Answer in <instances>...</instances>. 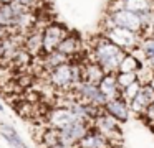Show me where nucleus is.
<instances>
[{"mask_svg": "<svg viewBox=\"0 0 154 148\" xmlns=\"http://www.w3.org/2000/svg\"><path fill=\"white\" fill-rule=\"evenodd\" d=\"M141 86H143L141 82L134 81L133 84H129L126 89H123V91H121V95H119V97L123 99V100L126 102V104H129V102H131V100H133V99L137 95V92H139Z\"/></svg>", "mask_w": 154, "mask_h": 148, "instance_id": "nucleus-19", "label": "nucleus"}, {"mask_svg": "<svg viewBox=\"0 0 154 148\" xmlns=\"http://www.w3.org/2000/svg\"><path fill=\"white\" fill-rule=\"evenodd\" d=\"M152 125H154V123H152Z\"/></svg>", "mask_w": 154, "mask_h": 148, "instance_id": "nucleus-30", "label": "nucleus"}, {"mask_svg": "<svg viewBox=\"0 0 154 148\" xmlns=\"http://www.w3.org/2000/svg\"><path fill=\"white\" fill-rule=\"evenodd\" d=\"M98 89H100V92L106 97V100L118 99L121 95V91L116 84V74H104L103 79L98 82Z\"/></svg>", "mask_w": 154, "mask_h": 148, "instance_id": "nucleus-14", "label": "nucleus"}, {"mask_svg": "<svg viewBox=\"0 0 154 148\" xmlns=\"http://www.w3.org/2000/svg\"><path fill=\"white\" fill-rule=\"evenodd\" d=\"M70 61V58H66L65 54H61V53H58L57 49L51 53H48V54H45V59H43V66L47 71H50V69L57 68V66L60 64H65V62Z\"/></svg>", "mask_w": 154, "mask_h": 148, "instance_id": "nucleus-18", "label": "nucleus"}, {"mask_svg": "<svg viewBox=\"0 0 154 148\" xmlns=\"http://www.w3.org/2000/svg\"><path fill=\"white\" fill-rule=\"evenodd\" d=\"M154 35V10L151 13V20H149V25L143 30V35L141 36H152Z\"/></svg>", "mask_w": 154, "mask_h": 148, "instance_id": "nucleus-21", "label": "nucleus"}, {"mask_svg": "<svg viewBox=\"0 0 154 148\" xmlns=\"http://www.w3.org/2000/svg\"><path fill=\"white\" fill-rule=\"evenodd\" d=\"M103 110L106 112L108 115H111L114 120H118L119 123L128 122V118H129V112H131V110H129V105H128L121 97L108 100L106 104H104Z\"/></svg>", "mask_w": 154, "mask_h": 148, "instance_id": "nucleus-10", "label": "nucleus"}, {"mask_svg": "<svg viewBox=\"0 0 154 148\" xmlns=\"http://www.w3.org/2000/svg\"><path fill=\"white\" fill-rule=\"evenodd\" d=\"M109 2H114V0H109Z\"/></svg>", "mask_w": 154, "mask_h": 148, "instance_id": "nucleus-27", "label": "nucleus"}, {"mask_svg": "<svg viewBox=\"0 0 154 148\" xmlns=\"http://www.w3.org/2000/svg\"><path fill=\"white\" fill-rule=\"evenodd\" d=\"M104 23H106V28L118 26V28L129 30V31L136 33V35H143V22H141V16L137 13H133L129 10H126V8L109 12L108 16L104 18Z\"/></svg>", "mask_w": 154, "mask_h": 148, "instance_id": "nucleus-3", "label": "nucleus"}, {"mask_svg": "<svg viewBox=\"0 0 154 148\" xmlns=\"http://www.w3.org/2000/svg\"><path fill=\"white\" fill-rule=\"evenodd\" d=\"M113 148H124V147H121V145H116V147H113Z\"/></svg>", "mask_w": 154, "mask_h": 148, "instance_id": "nucleus-26", "label": "nucleus"}, {"mask_svg": "<svg viewBox=\"0 0 154 148\" xmlns=\"http://www.w3.org/2000/svg\"><path fill=\"white\" fill-rule=\"evenodd\" d=\"M143 66V62L133 54V53H126L124 58L121 59L119 66H118V72H137Z\"/></svg>", "mask_w": 154, "mask_h": 148, "instance_id": "nucleus-17", "label": "nucleus"}, {"mask_svg": "<svg viewBox=\"0 0 154 148\" xmlns=\"http://www.w3.org/2000/svg\"><path fill=\"white\" fill-rule=\"evenodd\" d=\"M103 36L126 53H129L134 48H137V45L141 41V35H136V33L129 31V30H124V28H118V26L106 28Z\"/></svg>", "mask_w": 154, "mask_h": 148, "instance_id": "nucleus-5", "label": "nucleus"}, {"mask_svg": "<svg viewBox=\"0 0 154 148\" xmlns=\"http://www.w3.org/2000/svg\"><path fill=\"white\" fill-rule=\"evenodd\" d=\"M0 112H5V109H4V105L0 104Z\"/></svg>", "mask_w": 154, "mask_h": 148, "instance_id": "nucleus-25", "label": "nucleus"}, {"mask_svg": "<svg viewBox=\"0 0 154 148\" xmlns=\"http://www.w3.org/2000/svg\"><path fill=\"white\" fill-rule=\"evenodd\" d=\"M76 148H113L108 138H104L100 132H96L93 127L86 132L83 138L78 141Z\"/></svg>", "mask_w": 154, "mask_h": 148, "instance_id": "nucleus-11", "label": "nucleus"}, {"mask_svg": "<svg viewBox=\"0 0 154 148\" xmlns=\"http://www.w3.org/2000/svg\"><path fill=\"white\" fill-rule=\"evenodd\" d=\"M45 120H47V127L55 128V130H61V128H65L66 125H70L71 122L76 120V118L73 117V114H71L68 109L53 107V109H50V110L47 112Z\"/></svg>", "mask_w": 154, "mask_h": 148, "instance_id": "nucleus-8", "label": "nucleus"}, {"mask_svg": "<svg viewBox=\"0 0 154 148\" xmlns=\"http://www.w3.org/2000/svg\"><path fill=\"white\" fill-rule=\"evenodd\" d=\"M152 3H154V0H152Z\"/></svg>", "mask_w": 154, "mask_h": 148, "instance_id": "nucleus-28", "label": "nucleus"}, {"mask_svg": "<svg viewBox=\"0 0 154 148\" xmlns=\"http://www.w3.org/2000/svg\"><path fill=\"white\" fill-rule=\"evenodd\" d=\"M15 2L22 3V5L25 7V8L32 10V8H35V7H38V5H40V3H42V0H15Z\"/></svg>", "mask_w": 154, "mask_h": 148, "instance_id": "nucleus-22", "label": "nucleus"}, {"mask_svg": "<svg viewBox=\"0 0 154 148\" xmlns=\"http://www.w3.org/2000/svg\"><path fill=\"white\" fill-rule=\"evenodd\" d=\"M80 49H81L80 36L68 33V35L60 41V45H58L57 51H58V53H61V54H65L66 58H70V59H71V58H75V56H76L78 53H80Z\"/></svg>", "mask_w": 154, "mask_h": 148, "instance_id": "nucleus-12", "label": "nucleus"}, {"mask_svg": "<svg viewBox=\"0 0 154 148\" xmlns=\"http://www.w3.org/2000/svg\"><path fill=\"white\" fill-rule=\"evenodd\" d=\"M136 79V72H116V84L119 87V91L126 89L129 84H133Z\"/></svg>", "mask_w": 154, "mask_h": 148, "instance_id": "nucleus-20", "label": "nucleus"}, {"mask_svg": "<svg viewBox=\"0 0 154 148\" xmlns=\"http://www.w3.org/2000/svg\"><path fill=\"white\" fill-rule=\"evenodd\" d=\"M152 102H154V89L151 87L149 84H146V86H141L137 95L128 105H129V110H133L134 114L143 115L144 110H146Z\"/></svg>", "mask_w": 154, "mask_h": 148, "instance_id": "nucleus-9", "label": "nucleus"}, {"mask_svg": "<svg viewBox=\"0 0 154 148\" xmlns=\"http://www.w3.org/2000/svg\"><path fill=\"white\" fill-rule=\"evenodd\" d=\"M43 30L33 28L27 35V38L23 39V49L30 56H38L43 53V46H42V38H43Z\"/></svg>", "mask_w": 154, "mask_h": 148, "instance_id": "nucleus-13", "label": "nucleus"}, {"mask_svg": "<svg viewBox=\"0 0 154 148\" xmlns=\"http://www.w3.org/2000/svg\"><path fill=\"white\" fill-rule=\"evenodd\" d=\"M81 74H83V81H88L91 84H96L103 79L104 71L96 64L94 61H88L85 64H81Z\"/></svg>", "mask_w": 154, "mask_h": 148, "instance_id": "nucleus-15", "label": "nucleus"}, {"mask_svg": "<svg viewBox=\"0 0 154 148\" xmlns=\"http://www.w3.org/2000/svg\"><path fill=\"white\" fill-rule=\"evenodd\" d=\"M126 51L118 48L116 45L106 39L103 35L93 45V61L104 71V74H116L118 66L124 58Z\"/></svg>", "mask_w": 154, "mask_h": 148, "instance_id": "nucleus-1", "label": "nucleus"}, {"mask_svg": "<svg viewBox=\"0 0 154 148\" xmlns=\"http://www.w3.org/2000/svg\"><path fill=\"white\" fill-rule=\"evenodd\" d=\"M68 30L65 25L61 23H48L43 28V38H42V46H43V53L48 54V53L55 51L60 45V41L68 35Z\"/></svg>", "mask_w": 154, "mask_h": 148, "instance_id": "nucleus-7", "label": "nucleus"}, {"mask_svg": "<svg viewBox=\"0 0 154 148\" xmlns=\"http://www.w3.org/2000/svg\"><path fill=\"white\" fill-rule=\"evenodd\" d=\"M91 127L96 132H100L104 138H108L111 143V147H116L121 143V128H119V122L114 120L111 115H108L106 112H101L93 122H91Z\"/></svg>", "mask_w": 154, "mask_h": 148, "instance_id": "nucleus-4", "label": "nucleus"}, {"mask_svg": "<svg viewBox=\"0 0 154 148\" xmlns=\"http://www.w3.org/2000/svg\"><path fill=\"white\" fill-rule=\"evenodd\" d=\"M91 128L90 122L83 120H73L70 125H66L65 128L58 130L60 133V145L66 148H75L78 145V141L86 135V132Z\"/></svg>", "mask_w": 154, "mask_h": 148, "instance_id": "nucleus-6", "label": "nucleus"}, {"mask_svg": "<svg viewBox=\"0 0 154 148\" xmlns=\"http://www.w3.org/2000/svg\"><path fill=\"white\" fill-rule=\"evenodd\" d=\"M7 36H8V28H7V26H2V25H0V39L7 38Z\"/></svg>", "mask_w": 154, "mask_h": 148, "instance_id": "nucleus-23", "label": "nucleus"}, {"mask_svg": "<svg viewBox=\"0 0 154 148\" xmlns=\"http://www.w3.org/2000/svg\"><path fill=\"white\" fill-rule=\"evenodd\" d=\"M80 81H83L81 64L75 61H68L48 71V82L51 87L61 92H70Z\"/></svg>", "mask_w": 154, "mask_h": 148, "instance_id": "nucleus-2", "label": "nucleus"}, {"mask_svg": "<svg viewBox=\"0 0 154 148\" xmlns=\"http://www.w3.org/2000/svg\"><path fill=\"white\" fill-rule=\"evenodd\" d=\"M51 148H66V147H63V145L58 143V145H55V147H51Z\"/></svg>", "mask_w": 154, "mask_h": 148, "instance_id": "nucleus-24", "label": "nucleus"}, {"mask_svg": "<svg viewBox=\"0 0 154 148\" xmlns=\"http://www.w3.org/2000/svg\"><path fill=\"white\" fill-rule=\"evenodd\" d=\"M123 8L129 10L137 15H144L154 10L152 0H123Z\"/></svg>", "mask_w": 154, "mask_h": 148, "instance_id": "nucleus-16", "label": "nucleus"}, {"mask_svg": "<svg viewBox=\"0 0 154 148\" xmlns=\"http://www.w3.org/2000/svg\"><path fill=\"white\" fill-rule=\"evenodd\" d=\"M75 148H76V147H75Z\"/></svg>", "mask_w": 154, "mask_h": 148, "instance_id": "nucleus-29", "label": "nucleus"}]
</instances>
